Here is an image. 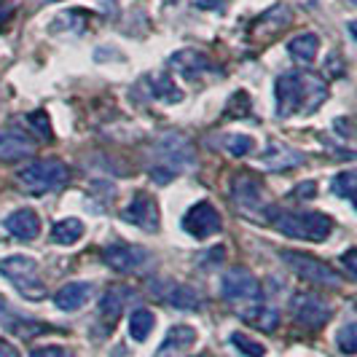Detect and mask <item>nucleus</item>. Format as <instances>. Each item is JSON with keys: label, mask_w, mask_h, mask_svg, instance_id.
Returning <instances> with one entry per match:
<instances>
[{"label": "nucleus", "mask_w": 357, "mask_h": 357, "mask_svg": "<svg viewBox=\"0 0 357 357\" xmlns=\"http://www.w3.org/2000/svg\"><path fill=\"white\" fill-rule=\"evenodd\" d=\"M274 97H277V113L285 119L298 113L301 105H309L306 110L317 107L325 100V86L317 78L304 75V73H282L274 84Z\"/></svg>", "instance_id": "obj_1"}, {"label": "nucleus", "mask_w": 357, "mask_h": 357, "mask_svg": "<svg viewBox=\"0 0 357 357\" xmlns=\"http://www.w3.org/2000/svg\"><path fill=\"white\" fill-rule=\"evenodd\" d=\"M271 226L290 239L325 242L333 231V220L322 213H296V210H271Z\"/></svg>", "instance_id": "obj_2"}, {"label": "nucleus", "mask_w": 357, "mask_h": 357, "mask_svg": "<svg viewBox=\"0 0 357 357\" xmlns=\"http://www.w3.org/2000/svg\"><path fill=\"white\" fill-rule=\"evenodd\" d=\"M17 178L30 194H52L68 185L70 169L59 159H36L33 164L22 167Z\"/></svg>", "instance_id": "obj_3"}, {"label": "nucleus", "mask_w": 357, "mask_h": 357, "mask_svg": "<svg viewBox=\"0 0 357 357\" xmlns=\"http://www.w3.org/2000/svg\"><path fill=\"white\" fill-rule=\"evenodd\" d=\"M0 274L17 287L24 298H30V301H40V298L46 296V285H43V280L38 277L36 258H30V255H22V252H19V255L3 258V261H0Z\"/></svg>", "instance_id": "obj_4"}, {"label": "nucleus", "mask_w": 357, "mask_h": 357, "mask_svg": "<svg viewBox=\"0 0 357 357\" xmlns=\"http://www.w3.org/2000/svg\"><path fill=\"white\" fill-rule=\"evenodd\" d=\"M153 153L159 167L156 169H169V175L175 178L180 172H191L197 167V151L188 143V137H183L178 132H167L159 137V143L153 145Z\"/></svg>", "instance_id": "obj_5"}, {"label": "nucleus", "mask_w": 357, "mask_h": 357, "mask_svg": "<svg viewBox=\"0 0 357 357\" xmlns=\"http://www.w3.org/2000/svg\"><path fill=\"white\" fill-rule=\"evenodd\" d=\"M282 261L293 268L304 282L309 285H320V287H339L341 280L336 274V268H331L325 261L309 255V252H296V250H285L282 252Z\"/></svg>", "instance_id": "obj_6"}, {"label": "nucleus", "mask_w": 357, "mask_h": 357, "mask_svg": "<svg viewBox=\"0 0 357 357\" xmlns=\"http://www.w3.org/2000/svg\"><path fill=\"white\" fill-rule=\"evenodd\" d=\"M220 293L226 301H258L261 298V285H258V277L252 274L250 268H242V266H234L223 274L220 280Z\"/></svg>", "instance_id": "obj_7"}, {"label": "nucleus", "mask_w": 357, "mask_h": 357, "mask_svg": "<svg viewBox=\"0 0 357 357\" xmlns=\"http://www.w3.org/2000/svg\"><path fill=\"white\" fill-rule=\"evenodd\" d=\"M180 226H183V231L191 234L194 239H210L215 234L220 231V213L215 210V204L210 202H197V204H191L185 215H183V220H180Z\"/></svg>", "instance_id": "obj_8"}, {"label": "nucleus", "mask_w": 357, "mask_h": 357, "mask_svg": "<svg viewBox=\"0 0 357 357\" xmlns=\"http://www.w3.org/2000/svg\"><path fill=\"white\" fill-rule=\"evenodd\" d=\"M105 264L119 274H140L151 266V252L137 245H110L102 252Z\"/></svg>", "instance_id": "obj_9"}, {"label": "nucleus", "mask_w": 357, "mask_h": 357, "mask_svg": "<svg viewBox=\"0 0 357 357\" xmlns=\"http://www.w3.org/2000/svg\"><path fill=\"white\" fill-rule=\"evenodd\" d=\"M290 312H293V317L301 322V325H306V328H322L325 322L331 320V306L325 304L320 296H312V293H298V296H293Z\"/></svg>", "instance_id": "obj_10"}, {"label": "nucleus", "mask_w": 357, "mask_h": 357, "mask_svg": "<svg viewBox=\"0 0 357 357\" xmlns=\"http://www.w3.org/2000/svg\"><path fill=\"white\" fill-rule=\"evenodd\" d=\"M124 218L132 226H137L148 234L159 231V204L151 194H135V199L124 210Z\"/></svg>", "instance_id": "obj_11"}, {"label": "nucleus", "mask_w": 357, "mask_h": 357, "mask_svg": "<svg viewBox=\"0 0 357 357\" xmlns=\"http://www.w3.org/2000/svg\"><path fill=\"white\" fill-rule=\"evenodd\" d=\"M261 161H264V167H266L268 172H287V169H293V167H301L306 161V156L298 153L296 148L280 143V140H271L268 148L264 151Z\"/></svg>", "instance_id": "obj_12"}, {"label": "nucleus", "mask_w": 357, "mask_h": 357, "mask_svg": "<svg viewBox=\"0 0 357 357\" xmlns=\"http://www.w3.org/2000/svg\"><path fill=\"white\" fill-rule=\"evenodd\" d=\"M231 197L234 204L242 210L245 215H255L264 207V199H261V183L250 175H239L231 185Z\"/></svg>", "instance_id": "obj_13"}, {"label": "nucleus", "mask_w": 357, "mask_h": 357, "mask_svg": "<svg viewBox=\"0 0 357 357\" xmlns=\"http://www.w3.org/2000/svg\"><path fill=\"white\" fill-rule=\"evenodd\" d=\"M36 153V143L19 129H0V161H22Z\"/></svg>", "instance_id": "obj_14"}, {"label": "nucleus", "mask_w": 357, "mask_h": 357, "mask_svg": "<svg viewBox=\"0 0 357 357\" xmlns=\"http://www.w3.org/2000/svg\"><path fill=\"white\" fill-rule=\"evenodd\" d=\"M197 344V331L191 325H175L164 336L153 357H185V352Z\"/></svg>", "instance_id": "obj_15"}, {"label": "nucleus", "mask_w": 357, "mask_h": 357, "mask_svg": "<svg viewBox=\"0 0 357 357\" xmlns=\"http://www.w3.org/2000/svg\"><path fill=\"white\" fill-rule=\"evenodd\" d=\"M3 226H6V231L11 234V236H17V239H36L38 234H40V218H38L36 210L22 207V210H14V213L6 215Z\"/></svg>", "instance_id": "obj_16"}, {"label": "nucleus", "mask_w": 357, "mask_h": 357, "mask_svg": "<svg viewBox=\"0 0 357 357\" xmlns=\"http://www.w3.org/2000/svg\"><path fill=\"white\" fill-rule=\"evenodd\" d=\"M91 290L94 287L89 282H70V285L59 287L56 296H54V306L62 309V312H78L89 304Z\"/></svg>", "instance_id": "obj_17"}, {"label": "nucleus", "mask_w": 357, "mask_h": 357, "mask_svg": "<svg viewBox=\"0 0 357 357\" xmlns=\"http://www.w3.org/2000/svg\"><path fill=\"white\" fill-rule=\"evenodd\" d=\"M135 298V290L126 285H113L105 290V296L100 298V314L105 317V320H119L121 317V312L126 309V304Z\"/></svg>", "instance_id": "obj_18"}, {"label": "nucleus", "mask_w": 357, "mask_h": 357, "mask_svg": "<svg viewBox=\"0 0 357 357\" xmlns=\"http://www.w3.org/2000/svg\"><path fill=\"white\" fill-rule=\"evenodd\" d=\"M239 317L245 322H250L252 328L264 331V333H271V331L280 328V312H277L274 306L261 304V301H252L250 309H242Z\"/></svg>", "instance_id": "obj_19"}, {"label": "nucleus", "mask_w": 357, "mask_h": 357, "mask_svg": "<svg viewBox=\"0 0 357 357\" xmlns=\"http://www.w3.org/2000/svg\"><path fill=\"white\" fill-rule=\"evenodd\" d=\"M169 68L178 70L180 75H185V78H197L204 70H210V59L204 54L194 52V49H185V52H178L169 56Z\"/></svg>", "instance_id": "obj_20"}, {"label": "nucleus", "mask_w": 357, "mask_h": 357, "mask_svg": "<svg viewBox=\"0 0 357 357\" xmlns=\"http://www.w3.org/2000/svg\"><path fill=\"white\" fill-rule=\"evenodd\" d=\"M161 301L178 306V309H199L202 306V298L199 293L191 285H180V282H164L161 287Z\"/></svg>", "instance_id": "obj_21"}, {"label": "nucleus", "mask_w": 357, "mask_h": 357, "mask_svg": "<svg viewBox=\"0 0 357 357\" xmlns=\"http://www.w3.org/2000/svg\"><path fill=\"white\" fill-rule=\"evenodd\" d=\"M287 52L293 59H298V62H314V56L320 52V38L314 36V33H301V36H296L290 43H287Z\"/></svg>", "instance_id": "obj_22"}, {"label": "nucleus", "mask_w": 357, "mask_h": 357, "mask_svg": "<svg viewBox=\"0 0 357 357\" xmlns=\"http://www.w3.org/2000/svg\"><path fill=\"white\" fill-rule=\"evenodd\" d=\"M84 223L78 220V218H65V220H59V223H54L52 226V242L54 245H62V248H70L75 245L81 236H84Z\"/></svg>", "instance_id": "obj_23"}, {"label": "nucleus", "mask_w": 357, "mask_h": 357, "mask_svg": "<svg viewBox=\"0 0 357 357\" xmlns=\"http://www.w3.org/2000/svg\"><path fill=\"white\" fill-rule=\"evenodd\" d=\"M153 325H156V314L151 309H135L129 317V336L135 341H145L153 333Z\"/></svg>", "instance_id": "obj_24"}, {"label": "nucleus", "mask_w": 357, "mask_h": 357, "mask_svg": "<svg viewBox=\"0 0 357 357\" xmlns=\"http://www.w3.org/2000/svg\"><path fill=\"white\" fill-rule=\"evenodd\" d=\"M148 81H151V91H153L156 100H164V102H180V100H183V91L172 84L169 75L153 73V75H148Z\"/></svg>", "instance_id": "obj_25"}, {"label": "nucleus", "mask_w": 357, "mask_h": 357, "mask_svg": "<svg viewBox=\"0 0 357 357\" xmlns=\"http://www.w3.org/2000/svg\"><path fill=\"white\" fill-rule=\"evenodd\" d=\"M215 143L220 145V151H226L229 156H248L255 148V140L250 135H220Z\"/></svg>", "instance_id": "obj_26"}, {"label": "nucleus", "mask_w": 357, "mask_h": 357, "mask_svg": "<svg viewBox=\"0 0 357 357\" xmlns=\"http://www.w3.org/2000/svg\"><path fill=\"white\" fill-rule=\"evenodd\" d=\"M355 191H357V175L352 169H347V172H341L333 178V194L336 197H344V199H355Z\"/></svg>", "instance_id": "obj_27"}, {"label": "nucleus", "mask_w": 357, "mask_h": 357, "mask_svg": "<svg viewBox=\"0 0 357 357\" xmlns=\"http://www.w3.org/2000/svg\"><path fill=\"white\" fill-rule=\"evenodd\" d=\"M231 344L242 352L245 357H264L266 355V347L264 344H258V341H252L250 336H245V333H231Z\"/></svg>", "instance_id": "obj_28"}, {"label": "nucleus", "mask_w": 357, "mask_h": 357, "mask_svg": "<svg viewBox=\"0 0 357 357\" xmlns=\"http://www.w3.org/2000/svg\"><path fill=\"white\" fill-rule=\"evenodd\" d=\"M336 347H339L344 355H355L357 352V325L355 322H347L336 333Z\"/></svg>", "instance_id": "obj_29"}, {"label": "nucleus", "mask_w": 357, "mask_h": 357, "mask_svg": "<svg viewBox=\"0 0 357 357\" xmlns=\"http://www.w3.org/2000/svg\"><path fill=\"white\" fill-rule=\"evenodd\" d=\"M30 121H38V126H33V129H38V135H40L43 140H52L49 119H46V113H43V110H38V113H30Z\"/></svg>", "instance_id": "obj_30"}, {"label": "nucleus", "mask_w": 357, "mask_h": 357, "mask_svg": "<svg viewBox=\"0 0 357 357\" xmlns=\"http://www.w3.org/2000/svg\"><path fill=\"white\" fill-rule=\"evenodd\" d=\"M341 264L347 266V274L349 280H357V250H347L341 255Z\"/></svg>", "instance_id": "obj_31"}, {"label": "nucleus", "mask_w": 357, "mask_h": 357, "mask_svg": "<svg viewBox=\"0 0 357 357\" xmlns=\"http://www.w3.org/2000/svg\"><path fill=\"white\" fill-rule=\"evenodd\" d=\"M30 357H68V352L62 347H38L30 352Z\"/></svg>", "instance_id": "obj_32"}, {"label": "nucleus", "mask_w": 357, "mask_h": 357, "mask_svg": "<svg viewBox=\"0 0 357 357\" xmlns=\"http://www.w3.org/2000/svg\"><path fill=\"white\" fill-rule=\"evenodd\" d=\"M314 194H317V183H312V180L301 183V185L293 191V197H296V199H312Z\"/></svg>", "instance_id": "obj_33"}, {"label": "nucleus", "mask_w": 357, "mask_h": 357, "mask_svg": "<svg viewBox=\"0 0 357 357\" xmlns=\"http://www.w3.org/2000/svg\"><path fill=\"white\" fill-rule=\"evenodd\" d=\"M0 357H19V349L11 341L0 339Z\"/></svg>", "instance_id": "obj_34"}, {"label": "nucleus", "mask_w": 357, "mask_h": 357, "mask_svg": "<svg viewBox=\"0 0 357 357\" xmlns=\"http://www.w3.org/2000/svg\"><path fill=\"white\" fill-rule=\"evenodd\" d=\"M0 8H3V0H0Z\"/></svg>", "instance_id": "obj_35"}, {"label": "nucleus", "mask_w": 357, "mask_h": 357, "mask_svg": "<svg viewBox=\"0 0 357 357\" xmlns=\"http://www.w3.org/2000/svg\"><path fill=\"white\" fill-rule=\"evenodd\" d=\"M46 3H52V0H46Z\"/></svg>", "instance_id": "obj_36"}]
</instances>
